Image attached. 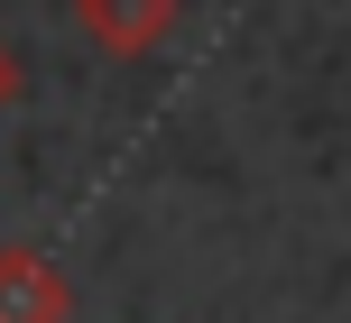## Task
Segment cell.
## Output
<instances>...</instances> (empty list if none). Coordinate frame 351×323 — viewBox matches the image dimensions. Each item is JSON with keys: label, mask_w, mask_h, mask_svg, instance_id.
I'll use <instances>...</instances> for the list:
<instances>
[{"label": "cell", "mask_w": 351, "mask_h": 323, "mask_svg": "<svg viewBox=\"0 0 351 323\" xmlns=\"http://www.w3.org/2000/svg\"><path fill=\"white\" fill-rule=\"evenodd\" d=\"M167 18H176V0H74V28L111 55H148L167 37Z\"/></svg>", "instance_id": "6da1fadb"}, {"label": "cell", "mask_w": 351, "mask_h": 323, "mask_svg": "<svg viewBox=\"0 0 351 323\" xmlns=\"http://www.w3.org/2000/svg\"><path fill=\"white\" fill-rule=\"evenodd\" d=\"M65 277L37 250H0V323H65Z\"/></svg>", "instance_id": "7a4b0ae2"}, {"label": "cell", "mask_w": 351, "mask_h": 323, "mask_svg": "<svg viewBox=\"0 0 351 323\" xmlns=\"http://www.w3.org/2000/svg\"><path fill=\"white\" fill-rule=\"evenodd\" d=\"M10 102H19V55L0 47V111H10Z\"/></svg>", "instance_id": "3957f363"}]
</instances>
